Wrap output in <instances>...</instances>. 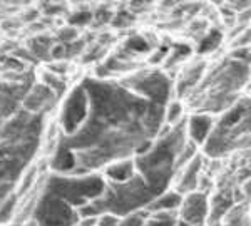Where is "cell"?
<instances>
[{"label": "cell", "mask_w": 251, "mask_h": 226, "mask_svg": "<svg viewBox=\"0 0 251 226\" xmlns=\"http://www.w3.org/2000/svg\"><path fill=\"white\" fill-rule=\"evenodd\" d=\"M204 213H206V201L203 196H191L189 200H186L183 218L186 223H188V226L200 223L203 220Z\"/></svg>", "instance_id": "6da1fadb"}, {"label": "cell", "mask_w": 251, "mask_h": 226, "mask_svg": "<svg viewBox=\"0 0 251 226\" xmlns=\"http://www.w3.org/2000/svg\"><path fill=\"white\" fill-rule=\"evenodd\" d=\"M209 129H211V119L208 116H194L189 123V134L196 143H203Z\"/></svg>", "instance_id": "7a4b0ae2"}, {"label": "cell", "mask_w": 251, "mask_h": 226, "mask_svg": "<svg viewBox=\"0 0 251 226\" xmlns=\"http://www.w3.org/2000/svg\"><path fill=\"white\" fill-rule=\"evenodd\" d=\"M181 204V196L177 193H166V195L159 196L157 200L152 203L151 209L156 213H166V211H173L174 208H177Z\"/></svg>", "instance_id": "3957f363"}, {"label": "cell", "mask_w": 251, "mask_h": 226, "mask_svg": "<svg viewBox=\"0 0 251 226\" xmlns=\"http://www.w3.org/2000/svg\"><path fill=\"white\" fill-rule=\"evenodd\" d=\"M109 175H111L112 179L123 181V183H126V181L131 179V177H132V164L131 163L114 164V166L109 169Z\"/></svg>", "instance_id": "277c9868"}, {"label": "cell", "mask_w": 251, "mask_h": 226, "mask_svg": "<svg viewBox=\"0 0 251 226\" xmlns=\"http://www.w3.org/2000/svg\"><path fill=\"white\" fill-rule=\"evenodd\" d=\"M221 42V34L220 32H211V34L206 37L200 46V52H208V50H213L220 46Z\"/></svg>", "instance_id": "5b68a950"}, {"label": "cell", "mask_w": 251, "mask_h": 226, "mask_svg": "<svg viewBox=\"0 0 251 226\" xmlns=\"http://www.w3.org/2000/svg\"><path fill=\"white\" fill-rule=\"evenodd\" d=\"M121 218H117L112 213H102V215L97 216V223L96 226H119Z\"/></svg>", "instance_id": "8992f818"}, {"label": "cell", "mask_w": 251, "mask_h": 226, "mask_svg": "<svg viewBox=\"0 0 251 226\" xmlns=\"http://www.w3.org/2000/svg\"><path fill=\"white\" fill-rule=\"evenodd\" d=\"M143 225H144V221L139 215H132L119 223V226H143Z\"/></svg>", "instance_id": "52a82bcc"}, {"label": "cell", "mask_w": 251, "mask_h": 226, "mask_svg": "<svg viewBox=\"0 0 251 226\" xmlns=\"http://www.w3.org/2000/svg\"><path fill=\"white\" fill-rule=\"evenodd\" d=\"M50 55L54 59H60L66 55V46L64 44H54V47L50 49Z\"/></svg>", "instance_id": "ba28073f"}, {"label": "cell", "mask_w": 251, "mask_h": 226, "mask_svg": "<svg viewBox=\"0 0 251 226\" xmlns=\"http://www.w3.org/2000/svg\"><path fill=\"white\" fill-rule=\"evenodd\" d=\"M179 112H181L179 104H171V106H169V111H168V121H169V123H174V121L177 119V116H179Z\"/></svg>", "instance_id": "9c48e42d"}]
</instances>
